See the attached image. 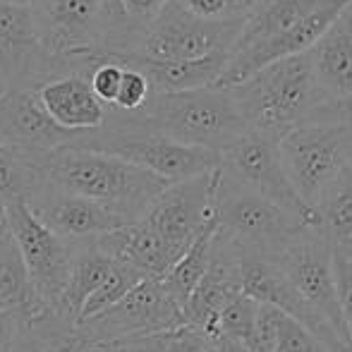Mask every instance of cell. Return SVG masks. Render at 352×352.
Wrapping results in <instances>:
<instances>
[{
  "instance_id": "cell-25",
  "label": "cell",
  "mask_w": 352,
  "mask_h": 352,
  "mask_svg": "<svg viewBox=\"0 0 352 352\" xmlns=\"http://www.w3.org/2000/svg\"><path fill=\"white\" fill-rule=\"evenodd\" d=\"M41 158L43 156H29V153L0 146V206L3 209L12 201H29L41 190L46 182Z\"/></svg>"
},
{
  "instance_id": "cell-1",
  "label": "cell",
  "mask_w": 352,
  "mask_h": 352,
  "mask_svg": "<svg viewBox=\"0 0 352 352\" xmlns=\"http://www.w3.org/2000/svg\"><path fill=\"white\" fill-rule=\"evenodd\" d=\"M41 170L56 190L96 201L130 223L140 221L151 201L168 187L166 180L122 158L74 144L46 153L41 158Z\"/></svg>"
},
{
  "instance_id": "cell-17",
  "label": "cell",
  "mask_w": 352,
  "mask_h": 352,
  "mask_svg": "<svg viewBox=\"0 0 352 352\" xmlns=\"http://www.w3.org/2000/svg\"><path fill=\"white\" fill-rule=\"evenodd\" d=\"M240 269L237 256L218 235H213L211 261L206 274L192 290L190 300L185 305L187 329L199 331L204 338H216L218 316L226 309V305L235 295H240Z\"/></svg>"
},
{
  "instance_id": "cell-23",
  "label": "cell",
  "mask_w": 352,
  "mask_h": 352,
  "mask_svg": "<svg viewBox=\"0 0 352 352\" xmlns=\"http://www.w3.org/2000/svg\"><path fill=\"white\" fill-rule=\"evenodd\" d=\"M314 211L319 218V232L331 245V252L352 259V163L324 192Z\"/></svg>"
},
{
  "instance_id": "cell-38",
  "label": "cell",
  "mask_w": 352,
  "mask_h": 352,
  "mask_svg": "<svg viewBox=\"0 0 352 352\" xmlns=\"http://www.w3.org/2000/svg\"><path fill=\"white\" fill-rule=\"evenodd\" d=\"M19 333V321L8 311H0V352H12Z\"/></svg>"
},
{
  "instance_id": "cell-20",
  "label": "cell",
  "mask_w": 352,
  "mask_h": 352,
  "mask_svg": "<svg viewBox=\"0 0 352 352\" xmlns=\"http://www.w3.org/2000/svg\"><path fill=\"white\" fill-rule=\"evenodd\" d=\"M98 56V53H96ZM106 58V56H98ZM106 60L118 63L120 67L142 72L148 79L153 94H173V91H190V89H204L216 87L223 74L228 56H213L204 60L192 63H163V60H148V58L137 56H116Z\"/></svg>"
},
{
  "instance_id": "cell-15",
  "label": "cell",
  "mask_w": 352,
  "mask_h": 352,
  "mask_svg": "<svg viewBox=\"0 0 352 352\" xmlns=\"http://www.w3.org/2000/svg\"><path fill=\"white\" fill-rule=\"evenodd\" d=\"M77 137L48 118L34 89L10 87L0 96V146L29 156H46Z\"/></svg>"
},
{
  "instance_id": "cell-26",
  "label": "cell",
  "mask_w": 352,
  "mask_h": 352,
  "mask_svg": "<svg viewBox=\"0 0 352 352\" xmlns=\"http://www.w3.org/2000/svg\"><path fill=\"white\" fill-rule=\"evenodd\" d=\"M142 280H144L142 274H137L130 264L113 259L108 274L103 276V280L98 283L96 290L89 295L87 305H84L82 314H79V324L87 321V319H94V316H98V314H103V311H108L111 307H116L118 302H120L122 297L132 290V287L140 285Z\"/></svg>"
},
{
  "instance_id": "cell-36",
  "label": "cell",
  "mask_w": 352,
  "mask_h": 352,
  "mask_svg": "<svg viewBox=\"0 0 352 352\" xmlns=\"http://www.w3.org/2000/svg\"><path fill=\"white\" fill-rule=\"evenodd\" d=\"M56 352H118L116 343H91V340H82L77 336H70L67 340H63L60 345L53 348Z\"/></svg>"
},
{
  "instance_id": "cell-32",
  "label": "cell",
  "mask_w": 352,
  "mask_h": 352,
  "mask_svg": "<svg viewBox=\"0 0 352 352\" xmlns=\"http://www.w3.org/2000/svg\"><path fill=\"white\" fill-rule=\"evenodd\" d=\"M333 261V283H336V297H338L343 324L352 338V259L338 252H331Z\"/></svg>"
},
{
  "instance_id": "cell-12",
  "label": "cell",
  "mask_w": 352,
  "mask_h": 352,
  "mask_svg": "<svg viewBox=\"0 0 352 352\" xmlns=\"http://www.w3.org/2000/svg\"><path fill=\"white\" fill-rule=\"evenodd\" d=\"M218 168L213 173L168 185L140 221L166 240V245L182 256L199 230L216 216Z\"/></svg>"
},
{
  "instance_id": "cell-31",
  "label": "cell",
  "mask_w": 352,
  "mask_h": 352,
  "mask_svg": "<svg viewBox=\"0 0 352 352\" xmlns=\"http://www.w3.org/2000/svg\"><path fill=\"white\" fill-rule=\"evenodd\" d=\"M120 77H122V67L118 65V63L96 56V65L89 72V87H91L94 96H96L108 111H111L113 103H116Z\"/></svg>"
},
{
  "instance_id": "cell-19",
  "label": "cell",
  "mask_w": 352,
  "mask_h": 352,
  "mask_svg": "<svg viewBox=\"0 0 352 352\" xmlns=\"http://www.w3.org/2000/svg\"><path fill=\"white\" fill-rule=\"evenodd\" d=\"M43 111L58 127L72 135L91 132L106 122L108 108L94 96L87 74H60L36 89Z\"/></svg>"
},
{
  "instance_id": "cell-39",
  "label": "cell",
  "mask_w": 352,
  "mask_h": 352,
  "mask_svg": "<svg viewBox=\"0 0 352 352\" xmlns=\"http://www.w3.org/2000/svg\"><path fill=\"white\" fill-rule=\"evenodd\" d=\"M118 352H158L161 350V336H151V338H137L127 340V343H116Z\"/></svg>"
},
{
  "instance_id": "cell-33",
  "label": "cell",
  "mask_w": 352,
  "mask_h": 352,
  "mask_svg": "<svg viewBox=\"0 0 352 352\" xmlns=\"http://www.w3.org/2000/svg\"><path fill=\"white\" fill-rule=\"evenodd\" d=\"M209 350V338L195 329H180L173 333L161 336V350L158 352H206Z\"/></svg>"
},
{
  "instance_id": "cell-28",
  "label": "cell",
  "mask_w": 352,
  "mask_h": 352,
  "mask_svg": "<svg viewBox=\"0 0 352 352\" xmlns=\"http://www.w3.org/2000/svg\"><path fill=\"white\" fill-rule=\"evenodd\" d=\"M195 17L209 22H245L259 0H175Z\"/></svg>"
},
{
  "instance_id": "cell-41",
  "label": "cell",
  "mask_w": 352,
  "mask_h": 352,
  "mask_svg": "<svg viewBox=\"0 0 352 352\" xmlns=\"http://www.w3.org/2000/svg\"><path fill=\"white\" fill-rule=\"evenodd\" d=\"M8 232V228H5V213H3V206H0V237Z\"/></svg>"
},
{
  "instance_id": "cell-4",
  "label": "cell",
  "mask_w": 352,
  "mask_h": 352,
  "mask_svg": "<svg viewBox=\"0 0 352 352\" xmlns=\"http://www.w3.org/2000/svg\"><path fill=\"white\" fill-rule=\"evenodd\" d=\"M137 118L151 130L221 156L247 130L230 89L204 87L190 91L153 94Z\"/></svg>"
},
{
  "instance_id": "cell-29",
  "label": "cell",
  "mask_w": 352,
  "mask_h": 352,
  "mask_svg": "<svg viewBox=\"0 0 352 352\" xmlns=\"http://www.w3.org/2000/svg\"><path fill=\"white\" fill-rule=\"evenodd\" d=\"M153 96L151 84L144 77L142 72L130 70V67H122V77H120V87H118V96L113 103L111 111L116 113H125V116H135L140 113L144 106L148 103V98Z\"/></svg>"
},
{
  "instance_id": "cell-42",
  "label": "cell",
  "mask_w": 352,
  "mask_h": 352,
  "mask_svg": "<svg viewBox=\"0 0 352 352\" xmlns=\"http://www.w3.org/2000/svg\"><path fill=\"white\" fill-rule=\"evenodd\" d=\"M3 3H12V5H32V0H3Z\"/></svg>"
},
{
  "instance_id": "cell-18",
  "label": "cell",
  "mask_w": 352,
  "mask_h": 352,
  "mask_svg": "<svg viewBox=\"0 0 352 352\" xmlns=\"http://www.w3.org/2000/svg\"><path fill=\"white\" fill-rule=\"evenodd\" d=\"M307 56L324 106L352 96V0L343 5Z\"/></svg>"
},
{
  "instance_id": "cell-8",
  "label": "cell",
  "mask_w": 352,
  "mask_h": 352,
  "mask_svg": "<svg viewBox=\"0 0 352 352\" xmlns=\"http://www.w3.org/2000/svg\"><path fill=\"white\" fill-rule=\"evenodd\" d=\"M5 228L22 254L24 269L38 305V319L53 316L58 297L70 276L74 245L51 232L36 216L27 199L12 201L3 209ZM34 321V324H36Z\"/></svg>"
},
{
  "instance_id": "cell-22",
  "label": "cell",
  "mask_w": 352,
  "mask_h": 352,
  "mask_svg": "<svg viewBox=\"0 0 352 352\" xmlns=\"http://www.w3.org/2000/svg\"><path fill=\"white\" fill-rule=\"evenodd\" d=\"M0 311L12 314L19 326H32L38 319L32 283L10 232L0 237Z\"/></svg>"
},
{
  "instance_id": "cell-11",
  "label": "cell",
  "mask_w": 352,
  "mask_h": 352,
  "mask_svg": "<svg viewBox=\"0 0 352 352\" xmlns=\"http://www.w3.org/2000/svg\"><path fill=\"white\" fill-rule=\"evenodd\" d=\"M278 269L285 274L297 295L340 336L348 345L352 338L343 324L338 297L333 283V261H331V245L314 228L302 230L276 259Z\"/></svg>"
},
{
  "instance_id": "cell-13",
  "label": "cell",
  "mask_w": 352,
  "mask_h": 352,
  "mask_svg": "<svg viewBox=\"0 0 352 352\" xmlns=\"http://www.w3.org/2000/svg\"><path fill=\"white\" fill-rule=\"evenodd\" d=\"M38 41L53 58L101 53L108 38V17L101 0H32Z\"/></svg>"
},
{
  "instance_id": "cell-16",
  "label": "cell",
  "mask_w": 352,
  "mask_h": 352,
  "mask_svg": "<svg viewBox=\"0 0 352 352\" xmlns=\"http://www.w3.org/2000/svg\"><path fill=\"white\" fill-rule=\"evenodd\" d=\"M29 206L48 230L72 245L130 226V221L120 213L106 209L96 201L60 192L48 182H43L41 190L29 199Z\"/></svg>"
},
{
  "instance_id": "cell-9",
  "label": "cell",
  "mask_w": 352,
  "mask_h": 352,
  "mask_svg": "<svg viewBox=\"0 0 352 352\" xmlns=\"http://www.w3.org/2000/svg\"><path fill=\"white\" fill-rule=\"evenodd\" d=\"M185 311L161 280H142L116 307L74 326V336L91 343H127L185 329Z\"/></svg>"
},
{
  "instance_id": "cell-40",
  "label": "cell",
  "mask_w": 352,
  "mask_h": 352,
  "mask_svg": "<svg viewBox=\"0 0 352 352\" xmlns=\"http://www.w3.org/2000/svg\"><path fill=\"white\" fill-rule=\"evenodd\" d=\"M206 352H250L242 343H237V340H230V338H223V336H218V338H211L209 340V350Z\"/></svg>"
},
{
  "instance_id": "cell-35",
  "label": "cell",
  "mask_w": 352,
  "mask_h": 352,
  "mask_svg": "<svg viewBox=\"0 0 352 352\" xmlns=\"http://www.w3.org/2000/svg\"><path fill=\"white\" fill-rule=\"evenodd\" d=\"M311 120H329V122H340V125L352 127V96L345 98V101L324 106L314 118H311Z\"/></svg>"
},
{
  "instance_id": "cell-5",
  "label": "cell",
  "mask_w": 352,
  "mask_h": 352,
  "mask_svg": "<svg viewBox=\"0 0 352 352\" xmlns=\"http://www.w3.org/2000/svg\"><path fill=\"white\" fill-rule=\"evenodd\" d=\"M302 230H307L305 223L218 166L216 235L237 259L276 261Z\"/></svg>"
},
{
  "instance_id": "cell-6",
  "label": "cell",
  "mask_w": 352,
  "mask_h": 352,
  "mask_svg": "<svg viewBox=\"0 0 352 352\" xmlns=\"http://www.w3.org/2000/svg\"><path fill=\"white\" fill-rule=\"evenodd\" d=\"M276 144L287 180L309 209L352 163V127L340 122H305Z\"/></svg>"
},
{
  "instance_id": "cell-3",
  "label": "cell",
  "mask_w": 352,
  "mask_h": 352,
  "mask_svg": "<svg viewBox=\"0 0 352 352\" xmlns=\"http://www.w3.org/2000/svg\"><path fill=\"white\" fill-rule=\"evenodd\" d=\"M72 144L122 158L166 180L168 185L213 173L221 166L218 153L180 144L146 127L137 116H125L116 111H108L106 122L98 130L82 132Z\"/></svg>"
},
{
  "instance_id": "cell-37",
  "label": "cell",
  "mask_w": 352,
  "mask_h": 352,
  "mask_svg": "<svg viewBox=\"0 0 352 352\" xmlns=\"http://www.w3.org/2000/svg\"><path fill=\"white\" fill-rule=\"evenodd\" d=\"M12 352H56V350H53L51 343H46L41 336H36L34 331L19 326V333H17V338H14Z\"/></svg>"
},
{
  "instance_id": "cell-24",
  "label": "cell",
  "mask_w": 352,
  "mask_h": 352,
  "mask_svg": "<svg viewBox=\"0 0 352 352\" xmlns=\"http://www.w3.org/2000/svg\"><path fill=\"white\" fill-rule=\"evenodd\" d=\"M213 235H216V216L201 228L199 235L195 237V242L187 247V252L177 259V264L166 274V278H161L166 290L173 295V300L182 307V311H185V305L190 300L192 290H195L197 283L201 280V276L209 269Z\"/></svg>"
},
{
  "instance_id": "cell-14",
  "label": "cell",
  "mask_w": 352,
  "mask_h": 352,
  "mask_svg": "<svg viewBox=\"0 0 352 352\" xmlns=\"http://www.w3.org/2000/svg\"><path fill=\"white\" fill-rule=\"evenodd\" d=\"M240 269V287L242 295L259 305H269L280 309L285 316L300 321L316 340L326 348V352H352V345L345 343L300 295L278 269L276 261L269 259H237Z\"/></svg>"
},
{
  "instance_id": "cell-34",
  "label": "cell",
  "mask_w": 352,
  "mask_h": 352,
  "mask_svg": "<svg viewBox=\"0 0 352 352\" xmlns=\"http://www.w3.org/2000/svg\"><path fill=\"white\" fill-rule=\"evenodd\" d=\"M120 3H122V10H125L127 19H130L137 29H144L158 12H161L168 0H120Z\"/></svg>"
},
{
  "instance_id": "cell-21",
  "label": "cell",
  "mask_w": 352,
  "mask_h": 352,
  "mask_svg": "<svg viewBox=\"0 0 352 352\" xmlns=\"http://www.w3.org/2000/svg\"><path fill=\"white\" fill-rule=\"evenodd\" d=\"M111 264L113 259L101 254L91 245V240L77 242L74 245L70 276H67L65 287H63L60 297H58L56 307H53V319L60 321L67 329H74L79 324V314H82L89 295L98 287V283L108 274Z\"/></svg>"
},
{
  "instance_id": "cell-10",
  "label": "cell",
  "mask_w": 352,
  "mask_h": 352,
  "mask_svg": "<svg viewBox=\"0 0 352 352\" xmlns=\"http://www.w3.org/2000/svg\"><path fill=\"white\" fill-rule=\"evenodd\" d=\"M221 168L230 173V175H235L240 182H245L256 195H261L264 199L274 201L283 211L295 216L307 228L319 230L316 211L309 209L297 197L295 187L287 180L276 140L256 135V132H245L240 140L232 142L221 153Z\"/></svg>"
},
{
  "instance_id": "cell-2",
  "label": "cell",
  "mask_w": 352,
  "mask_h": 352,
  "mask_svg": "<svg viewBox=\"0 0 352 352\" xmlns=\"http://www.w3.org/2000/svg\"><path fill=\"white\" fill-rule=\"evenodd\" d=\"M230 91L247 130L276 142L309 122L324 106L307 53L261 67Z\"/></svg>"
},
{
  "instance_id": "cell-27",
  "label": "cell",
  "mask_w": 352,
  "mask_h": 352,
  "mask_svg": "<svg viewBox=\"0 0 352 352\" xmlns=\"http://www.w3.org/2000/svg\"><path fill=\"white\" fill-rule=\"evenodd\" d=\"M256 309H259V302L250 300L247 295H235L226 305V309L218 316V336L223 338H230L242 343L245 348H250L252 336H254V321H256Z\"/></svg>"
},
{
  "instance_id": "cell-7",
  "label": "cell",
  "mask_w": 352,
  "mask_h": 352,
  "mask_svg": "<svg viewBox=\"0 0 352 352\" xmlns=\"http://www.w3.org/2000/svg\"><path fill=\"white\" fill-rule=\"evenodd\" d=\"M242 24L245 22H209L187 12L175 0H168L161 12L137 34L135 46L127 56L163 63H192L228 56L240 36Z\"/></svg>"
},
{
  "instance_id": "cell-30",
  "label": "cell",
  "mask_w": 352,
  "mask_h": 352,
  "mask_svg": "<svg viewBox=\"0 0 352 352\" xmlns=\"http://www.w3.org/2000/svg\"><path fill=\"white\" fill-rule=\"evenodd\" d=\"M274 352H326L324 345L300 324L280 311L278 329H276Z\"/></svg>"
},
{
  "instance_id": "cell-43",
  "label": "cell",
  "mask_w": 352,
  "mask_h": 352,
  "mask_svg": "<svg viewBox=\"0 0 352 352\" xmlns=\"http://www.w3.org/2000/svg\"><path fill=\"white\" fill-rule=\"evenodd\" d=\"M8 89H10V87H8V82H5V79L0 77V96H3V94L8 91Z\"/></svg>"
}]
</instances>
